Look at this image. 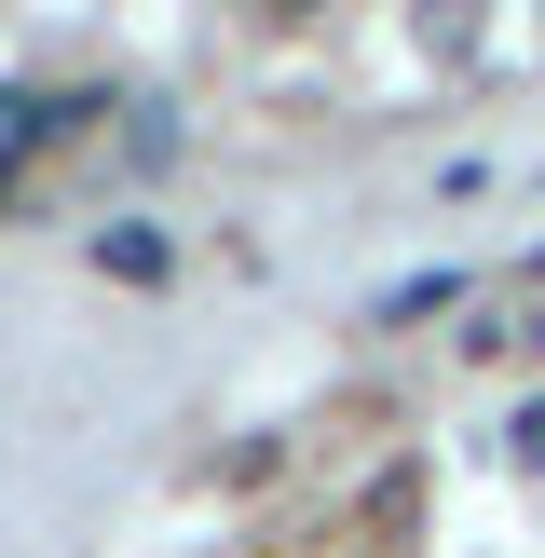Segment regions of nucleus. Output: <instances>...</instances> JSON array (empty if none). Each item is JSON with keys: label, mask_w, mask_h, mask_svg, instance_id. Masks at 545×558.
Returning a JSON list of instances; mask_svg holds the SVG:
<instances>
[{"label": "nucleus", "mask_w": 545, "mask_h": 558, "mask_svg": "<svg viewBox=\"0 0 545 558\" xmlns=\"http://www.w3.org/2000/svg\"><path fill=\"white\" fill-rule=\"evenodd\" d=\"M55 123H69V109H41V96H0V178H14V163H27V150H41V136H55Z\"/></svg>", "instance_id": "f257e3e1"}]
</instances>
